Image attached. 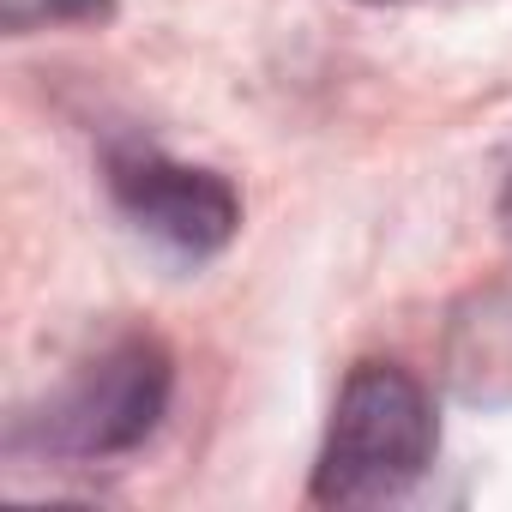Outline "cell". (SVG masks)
<instances>
[{
  "instance_id": "6da1fadb",
  "label": "cell",
  "mask_w": 512,
  "mask_h": 512,
  "mask_svg": "<svg viewBox=\"0 0 512 512\" xmlns=\"http://www.w3.org/2000/svg\"><path fill=\"white\" fill-rule=\"evenodd\" d=\"M440 452L428 386L398 362H356L332 398V422L308 476L320 506H380L410 494Z\"/></svg>"
},
{
  "instance_id": "5b68a950",
  "label": "cell",
  "mask_w": 512,
  "mask_h": 512,
  "mask_svg": "<svg viewBox=\"0 0 512 512\" xmlns=\"http://www.w3.org/2000/svg\"><path fill=\"white\" fill-rule=\"evenodd\" d=\"M500 223H506V235H512V169H506V187H500Z\"/></svg>"
},
{
  "instance_id": "277c9868",
  "label": "cell",
  "mask_w": 512,
  "mask_h": 512,
  "mask_svg": "<svg viewBox=\"0 0 512 512\" xmlns=\"http://www.w3.org/2000/svg\"><path fill=\"white\" fill-rule=\"evenodd\" d=\"M115 13V0H13V31L31 25H97Z\"/></svg>"
},
{
  "instance_id": "7a4b0ae2",
  "label": "cell",
  "mask_w": 512,
  "mask_h": 512,
  "mask_svg": "<svg viewBox=\"0 0 512 512\" xmlns=\"http://www.w3.org/2000/svg\"><path fill=\"white\" fill-rule=\"evenodd\" d=\"M175 398V356L151 332H127L103 344L73 380H61L31 416L13 428V452L49 464H115L139 452Z\"/></svg>"
},
{
  "instance_id": "3957f363",
  "label": "cell",
  "mask_w": 512,
  "mask_h": 512,
  "mask_svg": "<svg viewBox=\"0 0 512 512\" xmlns=\"http://www.w3.org/2000/svg\"><path fill=\"white\" fill-rule=\"evenodd\" d=\"M103 175L121 217L157 247L181 253V260H211L241 229V193L229 187V175L181 163L157 145H139V139L109 145Z\"/></svg>"
}]
</instances>
